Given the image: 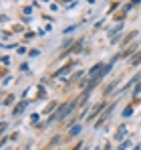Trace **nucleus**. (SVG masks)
I'll return each mask as SVG.
<instances>
[{
	"mask_svg": "<svg viewBox=\"0 0 141 150\" xmlns=\"http://www.w3.org/2000/svg\"><path fill=\"white\" fill-rule=\"evenodd\" d=\"M75 105H77V101H69V103H65V105H63V108L57 112V116H52V118L48 120V124H52V122H57V120H65L70 112L75 110Z\"/></svg>",
	"mask_w": 141,
	"mask_h": 150,
	"instance_id": "obj_1",
	"label": "nucleus"
},
{
	"mask_svg": "<svg viewBox=\"0 0 141 150\" xmlns=\"http://www.w3.org/2000/svg\"><path fill=\"white\" fill-rule=\"evenodd\" d=\"M129 134V130H127V124H121L117 128V132H115V140L117 142H125V136Z\"/></svg>",
	"mask_w": 141,
	"mask_h": 150,
	"instance_id": "obj_2",
	"label": "nucleus"
},
{
	"mask_svg": "<svg viewBox=\"0 0 141 150\" xmlns=\"http://www.w3.org/2000/svg\"><path fill=\"white\" fill-rule=\"evenodd\" d=\"M81 130H83V126H81V124H75L69 130V134H70V136H77V134H81Z\"/></svg>",
	"mask_w": 141,
	"mask_h": 150,
	"instance_id": "obj_3",
	"label": "nucleus"
},
{
	"mask_svg": "<svg viewBox=\"0 0 141 150\" xmlns=\"http://www.w3.org/2000/svg\"><path fill=\"white\" fill-rule=\"evenodd\" d=\"M24 105H26L24 101H22V103H18V105H16V110H14V116H18V114L22 112V110H24Z\"/></svg>",
	"mask_w": 141,
	"mask_h": 150,
	"instance_id": "obj_4",
	"label": "nucleus"
},
{
	"mask_svg": "<svg viewBox=\"0 0 141 150\" xmlns=\"http://www.w3.org/2000/svg\"><path fill=\"white\" fill-rule=\"evenodd\" d=\"M131 114H133V108H125V110H123V116H125V118L131 116Z\"/></svg>",
	"mask_w": 141,
	"mask_h": 150,
	"instance_id": "obj_5",
	"label": "nucleus"
},
{
	"mask_svg": "<svg viewBox=\"0 0 141 150\" xmlns=\"http://www.w3.org/2000/svg\"><path fill=\"white\" fill-rule=\"evenodd\" d=\"M131 63H133V65H137V63H141V53H137V55H135V59H133Z\"/></svg>",
	"mask_w": 141,
	"mask_h": 150,
	"instance_id": "obj_6",
	"label": "nucleus"
},
{
	"mask_svg": "<svg viewBox=\"0 0 141 150\" xmlns=\"http://www.w3.org/2000/svg\"><path fill=\"white\" fill-rule=\"evenodd\" d=\"M129 148V142H121V146H119V150H127Z\"/></svg>",
	"mask_w": 141,
	"mask_h": 150,
	"instance_id": "obj_7",
	"label": "nucleus"
},
{
	"mask_svg": "<svg viewBox=\"0 0 141 150\" xmlns=\"http://www.w3.org/2000/svg\"><path fill=\"white\" fill-rule=\"evenodd\" d=\"M54 108H57V103H48V108H47V112H52V110H54Z\"/></svg>",
	"mask_w": 141,
	"mask_h": 150,
	"instance_id": "obj_8",
	"label": "nucleus"
},
{
	"mask_svg": "<svg viewBox=\"0 0 141 150\" xmlns=\"http://www.w3.org/2000/svg\"><path fill=\"white\" fill-rule=\"evenodd\" d=\"M139 93H141V83L137 85V89H135V96H139Z\"/></svg>",
	"mask_w": 141,
	"mask_h": 150,
	"instance_id": "obj_9",
	"label": "nucleus"
},
{
	"mask_svg": "<svg viewBox=\"0 0 141 150\" xmlns=\"http://www.w3.org/2000/svg\"><path fill=\"white\" fill-rule=\"evenodd\" d=\"M2 150H10V148H6V146H4V148H2Z\"/></svg>",
	"mask_w": 141,
	"mask_h": 150,
	"instance_id": "obj_10",
	"label": "nucleus"
}]
</instances>
